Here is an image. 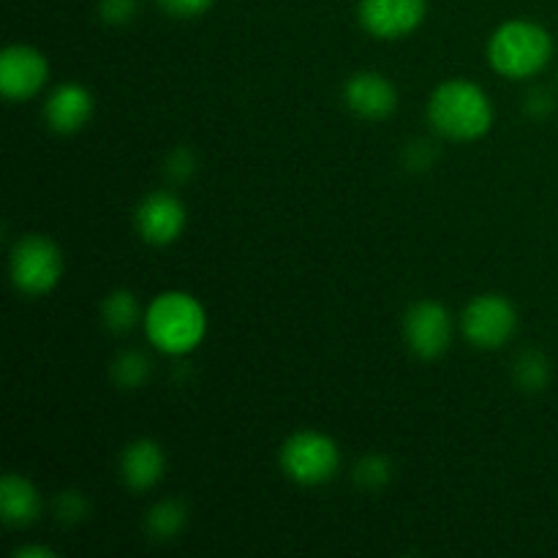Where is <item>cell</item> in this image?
I'll list each match as a JSON object with an SVG mask.
<instances>
[{
    "instance_id": "ba28073f",
    "label": "cell",
    "mask_w": 558,
    "mask_h": 558,
    "mask_svg": "<svg viewBox=\"0 0 558 558\" xmlns=\"http://www.w3.org/2000/svg\"><path fill=\"white\" fill-rule=\"evenodd\" d=\"M425 0H360V22L376 38H401L425 16Z\"/></svg>"
},
{
    "instance_id": "d6986e66",
    "label": "cell",
    "mask_w": 558,
    "mask_h": 558,
    "mask_svg": "<svg viewBox=\"0 0 558 558\" xmlns=\"http://www.w3.org/2000/svg\"><path fill=\"white\" fill-rule=\"evenodd\" d=\"M390 480V463L381 456H368L357 466V483L363 488H381Z\"/></svg>"
},
{
    "instance_id": "7a4b0ae2",
    "label": "cell",
    "mask_w": 558,
    "mask_h": 558,
    "mask_svg": "<svg viewBox=\"0 0 558 558\" xmlns=\"http://www.w3.org/2000/svg\"><path fill=\"white\" fill-rule=\"evenodd\" d=\"M145 330L161 352L185 354L205 338L207 319L199 300L185 292H167L153 300L145 316Z\"/></svg>"
},
{
    "instance_id": "7c38bea8",
    "label": "cell",
    "mask_w": 558,
    "mask_h": 558,
    "mask_svg": "<svg viewBox=\"0 0 558 558\" xmlns=\"http://www.w3.org/2000/svg\"><path fill=\"white\" fill-rule=\"evenodd\" d=\"M93 112L90 93L82 85H60L47 101V120L60 134L82 129Z\"/></svg>"
},
{
    "instance_id": "9c48e42d",
    "label": "cell",
    "mask_w": 558,
    "mask_h": 558,
    "mask_svg": "<svg viewBox=\"0 0 558 558\" xmlns=\"http://www.w3.org/2000/svg\"><path fill=\"white\" fill-rule=\"evenodd\" d=\"M452 338V322L445 305L423 300L407 314V341L420 357H439Z\"/></svg>"
},
{
    "instance_id": "e0dca14e",
    "label": "cell",
    "mask_w": 558,
    "mask_h": 558,
    "mask_svg": "<svg viewBox=\"0 0 558 558\" xmlns=\"http://www.w3.org/2000/svg\"><path fill=\"white\" fill-rule=\"evenodd\" d=\"M515 376L518 381H521V387H526V390H543L550 379L548 360L539 352L521 354V360H518L515 365Z\"/></svg>"
},
{
    "instance_id": "44dd1931",
    "label": "cell",
    "mask_w": 558,
    "mask_h": 558,
    "mask_svg": "<svg viewBox=\"0 0 558 558\" xmlns=\"http://www.w3.org/2000/svg\"><path fill=\"white\" fill-rule=\"evenodd\" d=\"M172 16H199L213 5V0H158Z\"/></svg>"
},
{
    "instance_id": "9a60e30c",
    "label": "cell",
    "mask_w": 558,
    "mask_h": 558,
    "mask_svg": "<svg viewBox=\"0 0 558 558\" xmlns=\"http://www.w3.org/2000/svg\"><path fill=\"white\" fill-rule=\"evenodd\" d=\"M185 523V507L180 501H161L158 507H153L150 515H147V529H150L153 537L169 539L183 529Z\"/></svg>"
},
{
    "instance_id": "603a6c76",
    "label": "cell",
    "mask_w": 558,
    "mask_h": 558,
    "mask_svg": "<svg viewBox=\"0 0 558 558\" xmlns=\"http://www.w3.org/2000/svg\"><path fill=\"white\" fill-rule=\"evenodd\" d=\"M194 156L189 150H178L172 158H169V174L174 180H185L191 172H194Z\"/></svg>"
},
{
    "instance_id": "4fadbf2b",
    "label": "cell",
    "mask_w": 558,
    "mask_h": 558,
    "mask_svg": "<svg viewBox=\"0 0 558 558\" xmlns=\"http://www.w3.org/2000/svg\"><path fill=\"white\" fill-rule=\"evenodd\" d=\"M120 472H123V480L129 488H134V490L153 488V485H156L163 474L161 447L150 439L134 441V445L123 452Z\"/></svg>"
},
{
    "instance_id": "cb8c5ba5",
    "label": "cell",
    "mask_w": 558,
    "mask_h": 558,
    "mask_svg": "<svg viewBox=\"0 0 558 558\" xmlns=\"http://www.w3.org/2000/svg\"><path fill=\"white\" fill-rule=\"evenodd\" d=\"M16 556H44V558H49V556H52V550H47V548H22Z\"/></svg>"
},
{
    "instance_id": "277c9868",
    "label": "cell",
    "mask_w": 558,
    "mask_h": 558,
    "mask_svg": "<svg viewBox=\"0 0 558 558\" xmlns=\"http://www.w3.org/2000/svg\"><path fill=\"white\" fill-rule=\"evenodd\" d=\"M60 272H63V256L52 240L31 234L16 243L11 254V278L22 294L31 298L47 294L60 281Z\"/></svg>"
},
{
    "instance_id": "3957f363",
    "label": "cell",
    "mask_w": 558,
    "mask_h": 558,
    "mask_svg": "<svg viewBox=\"0 0 558 558\" xmlns=\"http://www.w3.org/2000/svg\"><path fill=\"white\" fill-rule=\"evenodd\" d=\"M488 54L499 74L510 76V80H526L548 65L550 54H554V41L545 27L515 20L494 33Z\"/></svg>"
},
{
    "instance_id": "8992f818",
    "label": "cell",
    "mask_w": 558,
    "mask_h": 558,
    "mask_svg": "<svg viewBox=\"0 0 558 558\" xmlns=\"http://www.w3.org/2000/svg\"><path fill=\"white\" fill-rule=\"evenodd\" d=\"M515 330V308L501 294H483L472 300L463 314V332L474 347L496 349Z\"/></svg>"
},
{
    "instance_id": "30bf717a",
    "label": "cell",
    "mask_w": 558,
    "mask_h": 558,
    "mask_svg": "<svg viewBox=\"0 0 558 558\" xmlns=\"http://www.w3.org/2000/svg\"><path fill=\"white\" fill-rule=\"evenodd\" d=\"M136 227H140L142 238L147 243L167 245L183 232L185 210L178 196L167 194V191H156V194L145 196L142 205L136 207Z\"/></svg>"
},
{
    "instance_id": "7402d4cb",
    "label": "cell",
    "mask_w": 558,
    "mask_h": 558,
    "mask_svg": "<svg viewBox=\"0 0 558 558\" xmlns=\"http://www.w3.org/2000/svg\"><path fill=\"white\" fill-rule=\"evenodd\" d=\"M58 515L65 518V521H76V518L85 515V501H82V496L74 494V490H69V494L60 496Z\"/></svg>"
},
{
    "instance_id": "6da1fadb",
    "label": "cell",
    "mask_w": 558,
    "mask_h": 558,
    "mask_svg": "<svg viewBox=\"0 0 558 558\" xmlns=\"http://www.w3.org/2000/svg\"><path fill=\"white\" fill-rule=\"evenodd\" d=\"M430 123L450 140H477L494 123V109L483 87L466 80H450L430 96Z\"/></svg>"
},
{
    "instance_id": "5bb4252c",
    "label": "cell",
    "mask_w": 558,
    "mask_h": 558,
    "mask_svg": "<svg viewBox=\"0 0 558 558\" xmlns=\"http://www.w3.org/2000/svg\"><path fill=\"white\" fill-rule=\"evenodd\" d=\"M0 510H3V521L11 526H27L36 521L41 501H38L36 488L27 483L20 474H5L0 483Z\"/></svg>"
},
{
    "instance_id": "52a82bcc",
    "label": "cell",
    "mask_w": 558,
    "mask_h": 558,
    "mask_svg": "<svg viewBox=\"0 0 558 558\" xmlns=\"http://www.w3.org/2000/svg\"><path fill=\"white\" fill-rule=\"evenodd\" d=\"M47 58L38 49L25 47V44L9 47L0 58V87L14 101L36 96L47 82Z\"/></svg>"
},
{
    "instance_id": "8fae6325",
    "label": "cell",
    "mask_w": 558,
    "mask_h": 558,
    "mask_svg": "<svg viewBox=\"0 0 558 558\" xmlns=\"http://www.w3.org/2000/svg\"><path fill=\"white\" fill-rule=\"evenodd\" d=\"M347 104L365 120H385L396 109L398 96L396 87L387 76L376 74V71H360L347 82Z\"/></svg>"
},
{
    "instance_id": "ffe728a7",
    "label": "cell",
    "mask_w": 558,
    "mask_h": 558,
    "mask_svg": "<svg viewBox=\"0 0 558 558\" xmlns=\"http://www.w3.org/2000/svg\"><path fill=\"white\" fill-rule=\"evenodd\" d=\"M140 0H101V16L112 25H123L136 14Z\"/></svg>"
},
{
    "instance_id": "ac0fdd59",
    "label": "cell",
    "mask_w": 558,
    "mask_h": 558,
    "mask_svg": "<svg viewBox=\"0 0 558 558\" xmlns=\"http://www.w3.org/2000/svg\"><path fill=\"white\" fill-rule=\"evenodd\" d=\"M114 376H118L120 385L140 387L147 376V360L136 352H125L114 365Z\"/></svg>"
},
{
    "instance_id": "2e32d148",
    "label": "cell",
    "mask_w": 558,
    "mask_h": 558,
    "mask_svg": "<svg viewBox=\"0 0 558 558\" xmlns=\"http://www.w3.org/2000/svg\"><path fill=\"white\" fill-rule=\"evenodd\" d=\"M104 319L112 330L125 332L136 325L140 319V308H136V300L131 292H114L104 300Z\"/></svg>"
},
{
    "instance_id": "5b68a950",
    "label": "cell",
    "mask_w": 558,
    "mask_h": 558,
    "mask_svg": "<svg viewBox=\"0 0 558 558\" xmlns=\"http://www.w3.org/2000/svg\"><path fill=\"white\" fill-rule=\"evenodd\" d=\"M281 463L289 477L298 483H327L338 469V447L330 436L316 434V430H300L283 445Z\"/></svg>"
}]
</instances>
